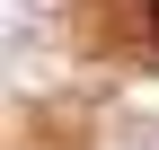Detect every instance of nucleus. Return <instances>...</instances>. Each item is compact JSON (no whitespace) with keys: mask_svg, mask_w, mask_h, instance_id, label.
Returning a JSON list of instances; mask_svg holds the SVG:
<instances>
[{"mask_svg":"<svg viewBox=\"0 0 159 150\" xmlns=\"http://www.w3.org/2000/svg\"><path fill=\"white\" fill-rule=\"evenodd\" d=\"M150 35H159V0H150Z\"/></svg>","mask_w":159,"mask_h":150,"instance_id":"1","label":"nucleus"}]
</instances>
